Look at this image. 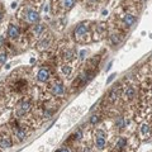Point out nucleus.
<instances>
[{
    "instance_id": "20",
    "label": "nucleus",
    "mask_w": 152,
    "mask_h": 152,
    "mask_svg": "<svg viewBox=\"0 0 152 152\" xmlns=\"http://www.w3.org/2000/svg\"><path fill=\"white\" fill-rule=\"evenodd\" d=\"M8 58H9V52H8V50L4 46L0 47V66L5 65Z\"/></svg>"
},
{
    "instance_id": "6",
    "label": "nucleus",
    "mask_w": 152,
    "mask_h": 152,
    "mask_svg": "<svg viewBox=\"0 0 152 152\" xmlns=\"http://www.w3.org/2000/svg\"><path fill=\"white\" fill-rule=\"evenodd\" d=\"M91 26H93V22L84 20V22H80L79 24L74 28L72 36H74L75 43H77V45H88V43H90V42H93Z\"/></svg>"
},
{
    "instance_id": "4",
    "label": "nucleus",
    "mask_w": 152,
    "mask_h": 152,
    "mask_svg": "<svg viewBox=\"0 0 152 152\" xmlns=\"http://www.w3.org/2000/svg\"><path fill=\"white\" fill-rule=\"evenodd\" d=\"M55 53L58 58V62H79V52L72 42L62 39L55 47Z\"/></svg>"
},
{
    "instance_id": "7",
    "label": "nucleus",
    "mask_w": 152,
    "mask_h": 152,
    "mask_svg": "<svg viewBox=\"0 0 152 152\" xmlns=\"http://www.w3.org/2000/svg\"><path fill=\"white\" fill-rule=\"evenodd\" d=\"M43 91L46 94L51 95V96L64 99L65 94H66V86H65V83H64L62 77H61L58 74H56L45 85Z\"/></svg>"
},
{
    "instance_id": "23",
    "label": "nucleus",
    "mask_w": 152,
    "mask_h": 152,
    "mask_svg": "<svg viewBox=\"0 0 152 152\" xmlns=\"http://www.w3.org/2000/svg\"><path fill=\"white\" fill-rule=\"evenodd\" d=\"M56 152H71V151H70V148L67 146H64V147H61L60 150H57Z\"/></svg>"
},
{
    "instance_id": "24",
    "label": "nucleus",
    "mask_w": 152,
    "mask_h": 152,
    "mask_svg": "<svg viewBox=\"0 0 152 152\" xmlns=\"http://www.w3.org/2000/svg\"><path fill=\"white\" fill-rule=\"evenodd\" d=\"M151 129H152V117H151Z\"/></svg>"
},
{
    "instance_id": "13",
    "label": "nucleus",
    "mask_w": 152,
    "mask_h": 152,
    "mask_svg": "<svg viewBox=\"0 0 152 152\" xmlns=\"http://www.w3.org/2000/svg\"><path fill=\"white\" fill-rule=\"evenodd\" d=\"M109 24L108 22H93L91 33H93V42H99L105 39L108 36Z\"/></svg>"
},
{
    "instance_id": "10",
    "label": "nucleus",
    "mask_w": 152,
    "mask_h": 152,
    "mask_svg": "<svg viewBox=\"0 0 152 152\" xmlns=\"http://www.w3.org/2000/svg\"><path fill=\"white\" fill-rule=\"evenodd\" d=\"M48 31V28L45 23H37V24H33L31 27H28L26 29V34L28 37V39H29V43L31 45H36V42L39 39V38L45 34V33Z\"/></svg>"
},
{
    "instance_id": "19",
    "label": "nucleus",
    "mask_w": 152,
    "mask_h": 152,
    "mask_svg": "<svg viewBox=\"0 0 152 152\" xmlns=\"http://www.w3.org/2000/svg\"><path fill=\"white\" fill-rule=\"evenodd\" d=\"M104 114L102 110H99L98 113H94L91 117L89 118V126H91V127H96L99 123H100L103 121V118H104Z\"/></svg>"
},
{
    "instance_id": "5",
    "label": "nucleus",
    "mask_w": 152,
    "mask_h": 152,
    "mask_svg": "<svg viewBox=\"0 0 152 152\" xmlns=\"http://www.w3.org/2000/svg\"><path fill=\"white\" fill-rule=\"evenodd\" d=\"M36 90V88H34ZM34 90H33V93H34ZM28 94L26 96H23L20 100H19L15 105H14V114L13 117L18 118V119H22V118H24L27 115H29L32 113L33 108H34V104H36V100L37 98L34 96V94Z\"/></svg>"
},
{
    "instance_id": "21",
    "label": "nucleus",
    "mask_w": 152,
    "mask_h": 152,
    "mask_svg": "<svg viewBox=\"0 0 152 152\" xmlns=\"http://www.w3.org/2000/svg\"><path fill=\"white\" fill-rule=\"evenodd\" d=\"M76 152H91V143H81L77 146Z\"/></svg>"
},
{
    "instance_id": "22",
    "label": "nucleus",
    "mask_w": 152,
    "mask_h": 152,
    "mask_svg": "<svg viewBox=\"0 0 152 152\" xmlns=\"http://www.w3.org/2000/svg\"><path fill=\"white\" fill-rule=\"evenodd\" d=\"M4 15H5V10L3 9V7L0 5V23L3 22V19H4Z\"/></svg>"
},
{
    "instance_id": "14",
    "label": "nucleus",
    "mask_w": 152,
    "mask_h": 152,
    "mask_svg": "<svg viewBox=\"0 0 152 152\" xmlns=\"http://www.w3.org/2000/svg\"><path fill=\"white\" fill-rule=\"evenodd\" d=\"M108 24H109V23H108ZM126 34H127L126 32H123L121 29H118L117 27L109 24V31H108L107 39H108L109 45H110L112 47H115V46L122 43L123 39H124V37H126Z\"/></svg>"
},
{
    "instance_id": "17",
    "label": "nucleus",
    "mask_w": 152,
    "mask_h": 152,
    "mask_svg": "<svg viewBox=\"0 0 152 152\" xmlns=\"http://www.w3.org/2000/svg\"><path fill=\"white\" fill-rule=\"evenodd\" d=\"M77 64L79 62H61V64H58V66H60L58 72L62 75V77L72 79L76 72V69H77V66H76Z\"/></svg>"
},
{
    "instance_id": "2",
    "label": "nucleus",
    "mask_w": 152,
    "mask_h": 152,
    "mask_svg": "<svg viewBox=\"0 0 152 152\" xmlns=\"http://www.w3.org/2000/svg\"><path fill=\"white\" fill-rule=\"evenodd\" d=\"M17 20L20 23L22 27L27 29L28 27L37 24L41 20L39 15V5H34L31 3H24L17 12Z\"/></svg>"
},
{
    "instance_id": "11",
    "label": "nucleus",
    "mask_w": 152,
    "mask_h": 152,
    "mask_svg": "<svg viewBox=\"0 0 152 152\" xmlns=\"http://www.w3.org/2000/svg\"><path fill=\"white\" fill-rule=\"evenodd\" d=\"M91 141H93V146L96 148L98 151H103L105 150L107 143H108V133L105 129L103 128H96L95 127L91 133Z\"/></svg>"
},
{
    "instance_id": "3",
    "label": "nucleus",
    "mask_w": 152,
    "mask_h": 152,
    "mask_svg": "<svg viewBox=\"0 0 152 152\" xmlns=\"http://www.w3.org/2000/svg\"><path fill=\"white\" fill-rule=\"evenodd\" d=\"M138 84H137L136 76H127L124 80H122V91H121V99L123 105L127 107H132L133 104L137 102L138 99Z\"/></svg>"
},
{
    "instance_id": "8",
    "label": "nucleus",
    "mask_w": 152,
    "mask_h": 152,
    "mask_svg": "<svg viewBox=\"0 0 152 152\" xmlns=\"http://www.w3.org/2000/svg\"><path fill=\"white\" fill-rule=\"evenodd\" d=\"M36 48L38 52L41 53H46V52L53 51L56 47V42H55V36L51 31H47L36 42Z\"/></svg>"
},
{
    "instance_id": "12",
    "label": "nucleus",
    "mask_w": 152,
    "mask_h": 152,
    "mask_svg": "<svg viewBox=\"0 0 152 152\" xmlns=\"http://www.w3.org/2000/svg\"><path fill=\"white\" fill-rule=\"evenodd\" d=\"M56 74H57V72H55L52 67H50V66H47V65H45V64H42V65L38 66V69H37V71H36V74H34V80H36L38 84L46 85Z\"/></svg>"
},
{
    "instance_id": "1",
    "label": "nucleus",
    "mask_w": 152,
    "mask_h": 152,
    "mask_svg": "<svg viewBox=\"0 0 152 152\" xmlns=\"http://www.w3.org/2000/svg\"><path fill=\"white\" fill-rule=\"evenodd\" d=\"M141 8L142 4L140 0H122L108 23L127 33L136 24Z\"/></svg>"
},
{
    "instance_id": "9",
    "label": "nucleus",
    "mask_w": 152,
    "mask_h": 152,
    "mask_svg": "<svg viewBox=\"0 0 152 152\" xmlns=\"http://www.w3.org/2000/svg\"><path fill=\"white\" fill-rule=\"evenodd\" d=\"M79 0H51V10L55 15H65L72 9Z\"/></svg>"
},
{
    "instance_id": "16",
    "label": "nucleus",
    "mask_w": 152,
    "mask_h": 152,
    "mask_svg": "<svg viewBox=\"0 0 152 152\" xmlns=\"http://www.w3.org/2000/svg\"><path fill=\"white\" fill-rule=\"evenodd\" d=\"M14 145L10 127H1L0 128V150H8Z\"/></svg>"
},
{
    "instance_id": "15",
    "label": "nucleus",
    "mask_w": 152,
    "mask_h": 152,
    "mask_svg": "<svg viewBox=\"0 0 152 152\" xmlns=\"http://www.w3.org/2000/svg\"><path fill=\"white\" fill-rule=\"evenodd\" d=\"M140 127H138V132L137 136L138 138L141 140V142H145V141H148L152 138V129H151V115L147 117L146 119H143L141 123H138Z\"/></svg>"
},
{
    "instance_id": "18",
    "label": "nucleus",
    "mask_w": 152,
    "mask_h": 152,
    "mask_svg": "<svg viewBox=\"0 0 152 152\" xmlns=\"http://www.w3.org/2000/svg\"><path fill=\"white\" fill-rule=\"evenodd\" d=\"M100 60H102L100 55H94V56L90 57V58H88L86 62H85L83 66L86 69H90V70H98L99 65H100Z\"/></svg>"
}]
</instances>
